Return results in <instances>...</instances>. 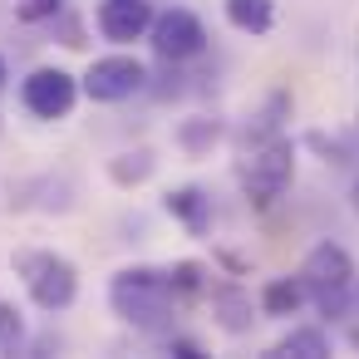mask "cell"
Masks as SVG:
<instances>
[{
  "label": "cell",
  "mask_w": 359,
  "mask_h": 359,
  "mask_svg": "<svg viewBox=\"0 0 359 359\" xmlns=\"http://www.w3.org/2000/svg\"><path fill=\"white\" fill-rule=\"evenodd\" d=\"M251 310H256V305H251V290H246V285L226 280V285L212 290V315H217V325H222L226 334H246L251 320H256Z\"/></svg>",
  "instance_id": "9c48e42d"
},
{
  "label": "cell",
  "mask_w": 359,
  "mask_h": 359,
  "mask_svg": "<svg viewBox=\"0 0 359 359\" xmlns=\"http://www.w3.org/2000/svg\"><path fill=\"white\" fill-rule=\"evenodd\" d=\"M60 6H65V0H20L15 15L20 20H50V15H60Z\"/></svg>",
  "instance_id": "ac0fdd59"
},
{
  "label": "cell",
  "mask_w": 359,
  "mask_h": 359,
  "mask_svg": "<svg viewBox=\"0 0 359 359\" xmlns=\"http://www.w3.org/2000/svg\"><path fill=\"white\" fill-rule=\"evenodd\" d=\"M168 290H172L177 300H197V295L207 290V266H202V261H172V266H168Z\"/></svg>",
  "instance_id": "2e32d148"
},
{
  "label": "cell",
  "mask_w": 359,
  "mask_h": 359,
  "mask_svg": "<svg viewBox=\"0 0 359 359\" xmlns=\"http://www.w3.org/2000/svg\"><path fill=\"white\" fill-rule=\"evenodd\" d=\"M6 79H11V69H6V60H0V89H6Z\"/></svg>",
  "instance_id": "44dd1931"
},
{
  "label": "cell",
  "mask_w": 359,
  "mask_h": 359,
  "mask_svg": "<svg viewBox=\"0 0 359 359\" xmlns=\"http://www.w3.org/2000/svg\"><path fill=\"white\" fill-rule=\"evenodd\" d=\"M217 143H222V118H182L177 148H182L187 158H207Z\"/></svg>",
  "instance_id": "5bb4252c"
},
{
  "label": "cell",
  "mask_w": 359,
  "mask_h": 359,
  "mask_svg": "<svg viewBox=\"0 0 359 359\" xmlns=\"http://www.w3.org/2000/svg\"><path fill=\"white\" fill-rule=\"evenodd\" d=\"M15 266H20V276H25V285H30V300H35L40 310L60 315V310L74 305V295H79V271H74V261H65V256H55V251H20Z\"/></svg>",
  "instance_id": "7a4b0ae2"
},
{
  "label": "cell",
  "mask_w": 359,
  "mask_h": 359,
  "mask_svg": "<svg viewBox=\"0 0 359 359\" xmlns=\"http://www.w3.org/2000/svg\"><path fill=\"white\" fill-rule=\"evenodd\" d=\"M163 207H168L192 236H207V231H212V197H207L202 187H172V192L163 197Z\"/></svg>",
  "instance_id": "30bf717a"
},
{
  "label": "cell",
  "mask_w": 359,
  "mask_h": 359,
  "mask_svg": "<svg viewBox=\"0 0 359 359\" xmlns=\"http://www.w3.org/2000/svg\"><path fill=\"white\" fill-rule=\"evenodd\" d=\"M295 276L305 280L310 295H334V290H349L354 285V256L339 241H320V246H310V256L300 261Z\"/></svg>",
  "instance_id": "52a82bcc"
},
{
  "label": "cell",
  "mask_w": 359,
  "mask_h": 359,
  "mask_svg": "<svg viewBox=\"0 0 359 359\" xmlns=\"http://www.w3.org/2000/svg\"><path fill=\"white\" fill-rule=\"evenodd\" d=\"M349 344H354V349H359V325H354V330H349Z\"/></svg>",
  "instance_id": "7402d4cb"
},
{
  "label": "cell",
  "mask_w": 359,
  "mask_h": 359,
  "mask_svg": "<svg viewBox=\"0 0 359 359\" xmlns=\"http://www.w3.org/2000/svg\"><path fill=\"white\" fill-rule=\"evenodd\" d=\"M109 305H114V315H123L133 330L163 334V330H172L177 295L168 290V271H153V266H123V271L109 280Z\"/></svg>",
  "instance_id": "6da1fadb"
},
{
  "label": "cell",
  "mask_w": 359,
  "mask_h": 359,
  "mask_svg": "<svg viewBox=\"0 0 359 359\" xmlns=\"http://www.w3.org/2000/svg\"><path fill=\"white\" fill-rule=\"evenodd\" d=\"M349 305H354V310H359V285H349Z\"/></svg>",
  "instance_id": "ffe728a7"
},
{
  "label": "cell",
  "mask_w": 359,
  "mask_h": 359,
  "mask_svg": "<svg viewBox=\"0 0 359 359\" xmlns=\"http://www.w3.org/2000/svg\"><path fill=\"white\" fill-rule=\"evenodd\" d=\"M295 177V143L290 138H261L241 163V187L256 202H276Z\"/></svg>",
  "instance_id": "3957f363"
},
{
  "label": "cell",
  "mask_w": 359,
  "mask_h": 359,
  "mask_svg": "<svg viewBox=\"0 0 359 359\" xmlns=\"http://www.w3.org/2000/svg\"><path fill=\"white\" fill-rule=\"evenodd\" d=\"M226 25L241 35H271L276 25V0H222Z\"/></svg>",
  "instance_id": "8fae6325"
},
{
  "label": "cell",
  "mask_w": 359,
  "mask_h": 359,
  "mask_svg": "<svg viewBox=\"0 0 359 359\" xmlns=\"http://www.w3.org/2000/svg\"><path fill=\"white\" fill-rule=\"evenodd\" d=\"M148 40H153V55H158L163 65H187V60H197V55L207 50V25H202L192 11L177 6V11L153 15Z\"/></svg>",
  "instance_id": "5b68a950"
},
{
  "label": "cell",
  "mask_w": 359,
  "mask_h": 359,
  "mask_svg": "<svg viewBox=\"0 0 359 359\" xmlns=\"http://www.w3.org/2000/svg\"><path fill=\"white\" fill-rule=\"evenodd\" d=\"M354 212H359V182H354Z\"/></svg>",
  "instance_id": "603a6c76"
},
{
  "label": "cell",
  "mask_w": 359,
  "mask_h": 359,
  "mask_svg": "<svg viewBox=\"0 0 359 359\" xmlns=\"http://www.w3.org/2000/svg\"><path fill=\"white\" fill-rule=\"evenodd\" d=\"M79 89L94 104H123V99H133V94L148 89V65L133 60V55H104V60H94L84 69Z\"/></svg>",
  "instance_id": "277c9868"
},
{
  "label": "cell",
  "mask_w": 359,
  "mask_h": 359,
  "mask_svg": "<svg viewBox=\"0 0 359 359\" xmlns=\"http://www.w3.org/2000/svg\"><path fill=\"white\" fill-rule=\"evenodd\" d=\"M168 354H177V359H202V344L187 339V334H168Z\"/></svg>",
  "instance_id": "d6986e66"
},
{
  "label": "cell",
  "mask_w": 359,
  "mask_h": 359,
  "mask_svg": "<svg viewBox=\"0 0 359 359\" xmlns=\"http://www.w3.org/2000/svg\"><path fill=\"white\" fill-rule=\"evenodd\" d=\"M25 344V320L11 300H0V349H20Z\"/></svg>",
  "instance_id": "e0dca14e"
},
{
  "label": "cell",
  "mask_w": 359,
  "mask_h": 359,
  "mask_svg": "<svg viewBox=\"0 0 359 359\" xmlns=\"http://www.w3.org/2000/svg\"><path fill=\"white\" fill-rule=\"evenodd\" d=\"M271 354H280V359H325L330 354V339H325L320 325H295Z\"/></svg>",
  "instance_id": "4fadbf2b"
},
{
  "label": "cell",
  "mask_w": 359,
  "mask_h": 359,
  "mask_svg": "<svg viewBox=\"0 0 359 359\" xmlns=\"http://www.w3.org/2000/svg\"><path fill=\"white\" fill-rule=\"evenodd\" d=\"M153 153L148 148H133V153H118V158H109V177L118 182V187H138V182H148L153 177Z\"/></svg>",
  "instance_id": "9a60e30c"
},
{
  "label": "cell",
  "mask_w": 359,
  "mask_h": 359,
  "mask_svg": "<svg viewBox=\"0 0 359 359\" xmlns=\"http://www.w3.org/2000/svg\"><path fill=\"white\" fill-rule=\"evenodd\" d=\"M305 300H310V290H305V280H300V276H276V280H266V290H261V310H266L271 320L295 315Z\"/></svg>",
  "instance_id": "7c38bea8"
},
{
  "label": "cell",
  "mask_w": 359,
  "mask_h": 359,
  "mask_svg": "<svg viewBox=\"0 0 359 359\" xmlns=\"http://www.w3.org/2000/svg\"><path fill=\"white\" fill-rule=\"evenodd\" d=\"M153 0H99V35L114 40V45H133V40H148V25H153Z\"/></svg>",
  "instance_id": "ba28073f"
},
{
  "label": "cell",
  "mask_w": 359,
  "mask_h": 359,
  "mask_svg": "<svg viewBox=\"0 0 359 359\" xmlns=\"http://www.w3.org/2000/svg\"><path fill=\"white\" fill-rule=\"evenodd\" d=\"M74 99H79V79H74L69 69H60V65H40V69H30L25 84H20V104H25L35 118H45V123L69 118Z\"/></svg>",
  "instance_id": "8992f818"
}]
</instances>
